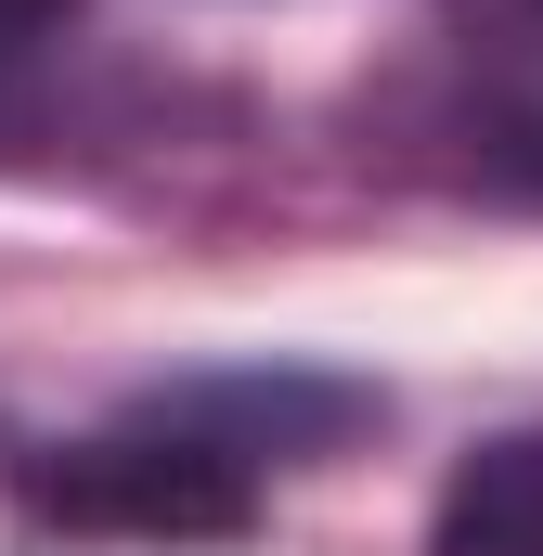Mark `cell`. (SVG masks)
Here are the masks:
<instances>
[{
  "mask_svg": "<svg viewBox=\"0 0 543 556\" xmlns=\"http://www.w3.org/2000/svg\"><path fill=\"white\" fill-rule=\"evenodd\" d=\"M440 556H543V427L492 440L440 492Z\"/></svg>",
  "mask_w": 543,
  "mask_h": 556,
  "instance_id": "cell-2",
  "label": "cell"
},
{
  "mask_svg": "<svg viewBox=\"0 0 543 556\" xmlns=\"http://www.w3.org/2000/svg\"><path fill=\"white\" fill-rule=\"evenodd\" d=\"M479 130H492V155H505L518 181H543V52L492 65V91H479Z\"/></svg>",
  "mask_w": 543,
  "mask_h": 556,
  "instance_id": "cell-3",
  "label": "cell"
},
{
  "mask_svg": "<svg viewBox=\"0 0 543 556\" xmlns=\"http://www.w3.org/2000/svg\"><path fill=\"white\" fill-rule=\"evenodd\" d=\"M65 13H78V0H0V65H13V52H26V39H52V26H65Z\"/></svg>",
  "mask_w": 543,
  "mask_h": 556,
  "instance_id": "cell-4",
  "label": "cell"
},
{
  "mask_svg": "<svg viewBox=\"0 0 543 556\" xmlns=\"http://www.w3.org/2000/svg\"><path fill=\"white\" fill-rule=\"evenodd\" d=\"M52 518H78V531H142V544H220V531H247V466L233 453H207L194 427H130V440H78L65 466H39L26 479Z\"/></svg>",
  "mask_w": 543,
  "mask_h": 556,
  "instance_id": "cell-1",
  "label": "cell"
}]
</instances>
